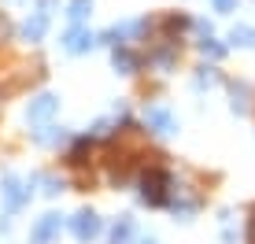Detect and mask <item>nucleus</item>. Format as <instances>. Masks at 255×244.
I'll use <instances>...</instances> for the list:
<instances>
[{"label":"nucleus","instance_id":"obj_8","mask_svg":"<svg viewBox=\"0 0 255 244\" xmlns=\"http://www.w3.org/2000/svg\"><path fill=\"white\" fill-rule=\"evenodd\" d=\"M45 26H48V19H45V15H33V19L30 22H26V37H30V41H41V33H45Z\"/></svg>","mask_w":255,"mask_h":244},{"label":"nucleus","instance_id":"obj_6","mask_svg":"<svg viewBox=\"0 0 255 244\" xmlns=\"http://www.w3.org/2000/svg\"><path fill=\"white\" fill-rule=\"evenodd\" d=\"M129 233H133V219H129V215H122V219L115 222V230H111V241H115V244H126Z\"/></svg>","mask_w":255,"mask_h":244},{"label":"nucleus","instance_id":"obj_1","mask_svg":"<svg viewBox=\"0 0 255 244\" xmlns=\"http://www.w3.org/2000/svg\"><path fill=\"white\" fill-rule=\"evenodd\" d=\"M144 122L155 129V133H174V129H178V122H174V115L166 108H148L144 111Z\"/></svg>","mask_w":255,"mask_h":244},{"label":"nucleus","instance_id":"obj_11","mask_svg":"<svg viewBox=\"0 0 255 244\" xmlns=\"http://www.w3.org/2000/svg\"><path fill=\"white\" fill-rule=\"evenodd\" d=\"M89 7H93L89 0H70V11H67V15L78 22V19H85V15H89Z\"/></svg>","mask_w":255,"mask_h":244},{"label":"nucleus","instance_id":"obj_10","mask_svg":"<svg viewBox=\"0 0 255 244\" xmlns=\"http://www.w3.org/2000/svg\"><path fill=\"white\" fill-rule=\"evenodd\" d=\"M230 37H233V45H255V30L252 26H237Z\"/></svg>","mask_w":255,"mask_h":244},{"label":"nucleus","instance_id":"obj_12","mask_svg":"<svg viewBox=\"0 0 255 244\" xmlns=\"http://www.w3.org/2000/svg\"><path fill=\"white\" fill-rule=\"evenodd\" d=\"M115 67H122V71H133V67H137V59L129 56V52H115Z\"/></svg>","mask_w":255,"mask_h":244},{"label":"nucleus","instance_id":"obj_9","mask_svg":"<svg viewBox=\"0 0 255 244\" xmlns=\"http://www.w3.org/2000/svg\"><path fill=\"white\" fill-rule=\"evenodd\" d=\"M4 196H7V204H11V207H19V204H22V185H19L15 178H7V181H4Z\"/></svg>","mask_w":255,"mask_h":244},{"label":"nucleus","instance_id":"obj_13","mask_svg":"<svg viewBox=\"0 0 255 244\" xmlns=\"http://www.w3.org/2000/svg\"><path fill=\"white\" fill-rule=\"evenodd\" d=\"M200 48H204V52H207V56H222V52H226V48H222V45H218V41H215V37H207V41H204V45H200Z\"/></svg>","mask_w":255,"mask_h":244},{"label":"nucleus","instance_id":"obj_15","mask_svg":"<svg viewBox=\"0 0 255 244\" xmlns=\"http://www.w3.org/2000/svg\"><path fill=\"white\" fill-rule=\"evenodd\" d=\"M140 244H155V241H152V237H148V241H140Z\"/></svg>","mask_w":255,"mask_h":244},{"label":"nucleus","instance_id":"obj_4","mask_svg":"<svg viewBox=\"0 0 255 244\" xmlns=\"http://www.w3.org/2000/svg\"><path fill=\"white\" fill-rule=\"evenodd\" d=\"M96 233H100V219H96L93 211H82V215L74 219V237H78V241H93Z\"/></svg>","mask_w":255,"mask_h":244},{"label":"nucleus","instance_id":"obj_2","mask_svg":"<svg viewBox=\"0 0 255 244\" xmlns=\"http://www.w3.org/2000/svg\"><path fill=\"white\" fill-rule=\"evenodd\" d=\"M56 108H59V100L45 93V97H37V100L30 104V108H26V119H30V122H45V119L56 115Z\"/></svg>","mask_w":255,"mask_h":244},{"label":"nucleus","instance_id":"obj_14","mask_svg":"<svg viewBox=\"0 0 255 244\" xmlns=\"http://www.w3.org/2000/svg\"><path fill=\"white\" fill-rule=\"evenodd\" d=\"M215 7H218V11H233L237 0H215Z\"/></svg>","mask_w":255,"mask_h":244},{"label":"nucleus","instance_id":"obj_7","mask_svg":"<svg viewBox=\"0 0 255 244\" xmlns=\"http://www.w3.org/2000/svg\"><path fill=\"white\" fill-rule=\"evenodd\" d=\"M163 174H152V178H144V200H152V204H159L163 200Z\"/></svg>","mask_w":255,"mask_h":244},{"label":"nucleus","instance_id":"obj_3","mask_svg":"<svg viewBox=\"0 0 255 244\" xmlns=\"http://www.w3.org/2000/svg\"><path fill=\"white\" fill-rule=\"evenodd\" d=\"M59 226H63L59 215H45V219L33 226V244H48L52 237H59Z\"/></svg>","mask_w":255,"mask_h":244},{"label":"nucleus","instance_id":"obj_5","mask_svg":"<svg viewBox=\"0 0 255 244\" xmlns=\"http://www.w3.org/2000/svg\"><path fill=\"white\" fill-rule=\"evenodd\" d=\"M93 41H96V37H93L89 30H70L67 37H63V48H67V52H89Z\"/></svg>","mask_w":255,"mask_h":244}]
</instances>
